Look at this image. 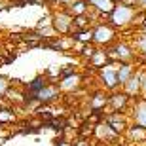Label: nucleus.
<instances>
[{"mask_svg": "<svg viewBox=\"0 0 146 146\" xmlns=\"http://www.w3.org/2000/svg\"><path fill=\"white\" fill-rule=\"evenodd\" d=\"M110 15V23L112 27H127L131 23L135 21V10L133 6H127V4H121V2H116V6L112 8V11L108 13Z\"/></svg>", "mask_w": 146, "mask_h": 146, "instance_id": "nucleus-1", "label": "nucleus"}, {"mask_svg": "<svg viewBox=\"0 0 146 146\" xmlns=\"http://www.w3.org/2000/svg\"><path fill=\"white\" fill-rule=\"evenodd\" d=\"M53 29L61 34H66L72 31V15L66 10H61L53 15Z\"/></svg>", "mask_w": 146, "mask_h": 146, "instance_id": "nucleus-2", "label": "nucleus"}, {"mask_svg": "<svg viewBox=\"0 0 146 146\" xmlns=\"http://www.w3.org/2000/svg\"><path fill=\"white\" fill-rule=\"evenodd\" d=\"M114 27L112 25H99L97 29H93V40L91 42H97V44H110L114 40Z\"/></svg>", "mask_w": 146, "mask_h": 146, "instance_id": "nucleus-3", "label": "nucleus"}, {"mask_svg": "<svg viewBox=\"0 0 146 146\" xmlns=\"http://www.w3.org/2000/svg\"><path fill=\"white\" fill-rule=\"evenodd\" d=\"M108 57H114L116 61H121V63H127V61L133 59V49L127 44H116L112 48V51H108Z\"/></svg>", "mask_w": 146, "mask_h": 146, "instance_id": "nucleus-4", "label": "nucleus"}, {"mask_svg": "<svg viewBox=\"0 0 146 146\" xmlns=\"http://www.w3.org/2000/svg\"><path fill=\"white\" fill-rule=\"evenodd\" d=\"M59 97V87L57 86H51V84H46L44 87H40L36 91V101L38 103H51L55 99Z\"/></svg>", "mask_w": 146, "mask_h": 146, "instance_id": "nucleus-5", "label": "nucleus"}, {"mask_svg": "<svg viewBox=\"0 0 146 146\" xmlns=\"http://www.w3.org/2000/svg\"><path fill=\"white\" fill-rule=\"evenodd\" d=\"M125 121H127V119H125V116L119 112V110H116V112H114L112 116H108V119H106V123H108L116 133H121V131H123Z\"/></svg>", "mask_w": 146, "mask_h": 146, "instance_id": "nucleus-6", "label": "nucleus"}, {"mask_svg": "<svg viewBox=\"0 0 146 146\" xmlns=\"http://www.w3.org/2000/svg\"><path fill=\"white\" fill-rule=\"evenodd\" d=\"M66 8H68L66 11H68L72 17H74V15H82V13H86V11H87V0H72Z\"/></svg>", "mask_w": 146, "mask_h": 146, "instance_id": "nucleus-7", "label": "nucleus"}, {"mask_svg": "<svg viewBox=\"0 0 146 146\" xmlns=\"http://www.w3.org/2000/svg\"><path fill=\"white\" fill-rule=\"evenodd\" d=\"M91 6H95V10L101 13H110L112 8L116 6V0H87Z\"/></svg>", "mask_w": 146, "mask_h": 146, "instance_id": "nucleus-8", "label": "nucleus"}, {"mask_svg": "<svg viewBox=\"0 0 146 146\" xmlns=\"http://www.w3.org/2000/svg\"><path fill=\"white\" fill-rule=\"evenodd\" d=\"M131 76H133V65H129V63H123V65L118 68V72H116L118 84H123V82H127Z\"/></svg>", "mask_w": 146, "mask_h": 146, "instance_id": "nucleus-9", "label": "nucleus"}, {"mask_svg": "<svg viewBox=\"0 0 146 146\" xmlns=\"http://www.w3.org/2000/svg\"><path fill=\"white\" fill-rule=\"evenodd\" d=\"M80 80H82V78L78 74L70 72V74L65 76V80L61 82V87H63V89H68V91H70V89H76V87L80 86Z\"/></svg>", "mask_w": 146, "mask_h": 146, "instance_id": "nucleus-10", "label": "nucleus"}, {"mask_svg": "<svg viewBox=\"0 0 146 146\" xmlns=\"http://www.w3.org/2000/svg\"><path fill=\"white\" fill-rule=\"evenodd\" d=\"M125 86V95H133L135 97L137 93L141 91V84H139V76H131L127 82H123Z\"/></svg>", "mask_w": 146, "mask_h": 146, "instance_id": "nucleus-11", "label": "nucleus"}, {"mask_svg": "<svg viewBox=\"0 0 146 146\" xmlns=\"http://www.w3.org/2000/svg\"><path fill=\"white\" fill-rule=\"evenodd\" d=\"M112 61H110L108 53L106 51H95V53L91 55V66H101V65H110Z\"/></svg>", "mask_w": 146, "mask_h": 146, "instance_id": "nucleus-12", "label": "nucleus"}, {"mask_svg": "<svg viewBox=\"0 0 146 146\" xmlns=\"http://www.w3.org/2000/svg\"><path fill=\"white\" fill-rule=\"evenodd\" d=\"M101 78H103L104 86H106V87H110V89H112V87L116 86V84H118V78H116V72H114V70H108V68L101 72Z\"/></svg>", "mask_w": 146, "mask_h": 146, "instance_id": "nucleus-13", "label": "nucleus"}, {"mask_svg": "<svg viewBox=\"0 0 146 146\" xmlns=\"http://www.w3.org/2000/svg\"><path fill=\"white\" fill-rule=\"evenodd\" d=\"M129 137L133 139V141H146V127H142V125H135V127H131L129 129Z\"/></svg>", "mask_w": 146, "mask_h": 146, "instance_id": "nucleus-14", "label": "nucleus"}, {"mask_svg": "<svg viewBox=\"0 0 146 146\" xmlns=\"http://www.w3.org/2000/svg\"><path fill=\"white\" fill-rule=\"evenodd\" d=\"M135 121H137V125H142V127H146V101H144V103H141L139 106H137Z\"/></svg>", "mask_w": 146, "mask_h": 146, "instance_id": "nucleus-15", "label": "nucleus"}, {"mask_svg": "<svg viewBox=\"0 0 146 146\" xmlns=\"http://www.w3.org/2000/svg\"><path fill=\"white\" fill-rule=\"evenodd\" d=\"M110 104L114 106V110H121L125 104H127V95H125V93L112 95V97H110Z\"/></svg>", "mask_w": 146, "mask_h": 146, "instance_id": "nucleus-16", "label": "nucleus"}, {"mask_svg": "<svg viewBox=\"0 0 146 146\" xmlns=\"http://www.w3.org/2000/svg\"><path fill=\"white\" fill-rule=\"evenodd\" d=\"M106 103H108V99H106V95H103V93H97V95L93 97L91 108H93V110H99V108H103V106H104Z\"/></svg>", "mask_w": 146, "mask_h": 146, "instance_id": "nucleus-17", "label": "nucleus"}, {"mask_svg": "<svg viewBox=\"0 0 146 146\" xmlns=\"http://www.w3.org/2000/svg\"><path fill=\"white\" fill-rule=\"evenodd\" d=\"M44 86H46V80H44V78H34V80L29 84V93L36 97V91L40 89V87H44Z\"/></svg>", "mask_w": 146, "mask_h": 146, "instance_id": "nucleus-18", "label": "nucleus"}, {"mask_svg": "<svg viewBox=\"0 0 146 146\" xmlns=\"http://www.w3.org/2000/svg\"><path fill=\"white\" fill-rule=\"evenodd\" d=\"M74 40H80V42H91L93 40V31H80V33L74 34Z\"/></svg>", "mask_w": 146, "mask_h": 146, "instance_id": "nucleus-19", "label": "nucleus"}, {"mask_svg": "<svg viewBox=\"0 0 146 146\" xmlns=\"http://www.w3.org/2000/svg\"><path fill=\"white\" fill-rule=\"evenodd\" d=\"M15 119V116H13V112L8 108H2L0 110V125L2 123H8V121H13Z\"/></svg>", "mask_w": 146, "mask_h": 146, "instance_id": "nucleus-20", "label": "nucleus"}, {"mask_svg": "<svg viewBox=\"0 0 146 146\" xmlns=\"http://www.w3.org/2000/svg\"><path fill=\"white\" fill-rule=\"evenodd\" d=\"M95 51H97V49L93 48V46H91V44H89V42H87L86 46L82 48V55H84V57H89V59H91V55L95 53Z\"/></svg>", "mask_w": 146, "mask_h": 146, "instance_id": "nucleus-21", "label": "nucleus"}, {"mask_svg": "<svg viewBox=\"0 0 146 146\" xmlns=\"http://www.w3.org/2000/svg\"><path fill=\"white\" fill-rule=\"evenodd\" d=\"M8 89H10V82L6 80L4 76H0V97H2V95H6V93H8Z\"/></svg>", "mask_w": 146, "mask_h": 146, "instance_id": "nucleus-22", "label": "nucleus"}, {"mask_svg": "<svg viewBox=\"0 0 146 146\" xmlns=\"http://www.w3.org/2000/svg\"><path fill=\"white\" fill-rule=\"evenodd\" d=\"M139 84H141V91L146 95V72L142 76H139Z\"/></svg>", "mask_w": 146, "mask_h": 146, "instance_id": "nucleus-23", "label": "nucleus"}, {"mask_svg": "<svg viewBox=\"0 0 146 146\" xmlns=\"http://www.w3.org/2000/svg\"><path fill=\"white\" fill-rule=\"evenodd\" d=\"M139 48H141V51L146 55V34L141 36V40H139Z\"/></svg>", "mask_w": 146, "mask_h": 146, "instance_id": "nucleus-24", "label": "nucleus"}, {"mask_svg": "<svg viewBox=\"0 0 146 146\" xmlns=\"http://www.w3.org/2000/svg\"><path fill=\"white\" fill-rule=\"evenodd\" d=\"M57 146H68V144H66L65 141H59V142H57Z\"/></svg>", "mask_w": 146, "mask_h": 146, "instance_id": "nucleus-25", "label": "nucleus"}, {"mask_svg": "<svg viewBox=\"0 0 146 146\" xmlns=\"http://www.w3.org/2000/svg\"><path fill=\"white\" fill-rule=\"evenodd\" d=\"M137 2H139L141 6H146V0H137Z\"/></svg>", "mask_w": 146, "mask_h": 146, "instance_id": "nucleus-26", "label": "nucleus"}]
</instances>
